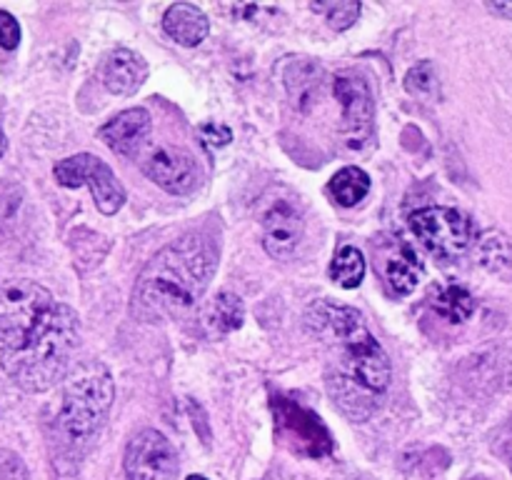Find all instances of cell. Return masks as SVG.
<instances>
[{
    "label": "cell",
    "instance_id": "cell-25",
    "mask_svg": "<svg viewBox=\"0 0 512 480\" xmlns=\"http://www.w3.org/2000/svg\"><path fill=\"white\" fill-rule=\"evenodd\" d=\"M0 480H30L28 468L13 450H0Z\"/></svg>",
    "mask_w": 512,
    "mask_h": 480
},
{
    "label": "cell",
    "instance_id": "cell-9",
    "mask_svg": "<svg viewBox=\"0 0 512 480\" xmlns=\"http://www.w3.org/2000/svg\"><path fill=\"white\" fill-rule=\"evenodd\" d=\"M275 413V435L290 453L305 455V458H320L333 450L328 428L313 410L293 403L288 398L273 400Z\"/></svg>",
    "mask_w": 512,
    "mask_h": 480
},
{
    "label": "cell",
    "instance_id": "cell-13",
    "mask_svg": "<svg viewBox=\"0 0 512 480\" xmlns=\"http://www.w3.org/2000/svg\"><path fill=\"white\" fill-rule=\"evenodd\" d=\"M148 63L140 53L128 48H115L100 60L98 78L113 95H133L148 80Z\"/></svg>",
    "mask_w": 512,
    "mask_h": 480
},
{
    "label": "cell",
    "instance_id": "cell-14",
    "mask_svg": "<svg viewBox=\"0 0 512 480\" xmlns=\"http://www.w3.org/2000/svg\"><path fill=\"white\" fill-rule=\"evenodd\" d=\"M153 130V118L145 108H128L110 118L103 128L98 130V138L108 145L110 150L120 155H135Z\"/></svg>",
    "mask_w": 512,
    "mask_h": 480
},
{
    "label": "cell",
    "instance_id": "cell-7",
    "mask_svg": "<svg viewBox=\"0 0 512 480\" xmlns=\"http://www.w3.org/2000/svg\"><path fill=\"white\" fill-rule=\"evenodd\" d=\"M55 180L63 188H90L95 205L103 215H115L125 203V188L118 175L110 170L105 160L90 153H78L63 158L53 168Z\"/></svg>",
    "mask_w": 512,
    "mask_h": 480
},
{
    "label": "cell",
    "instance_id": "cell-27",
    "mask_svg": "<svg viewBox=\"0 0 512 480\" xmlns=\"http://www.w3.org/2000/svg\"><path fill=\"white\" fill-rule=\"evenodd\" d=\"M200 133H203L205 143L215 145V148H220V145H228L230 138H233V133H230L225 125H213V123L203 125V128H200Z\"/></svg>",
    "mask_w": 512,
    "mask_h": 480
},
{
    "label": "cell",
    "instance_id": "cell-24",
    "mask_svg": "<svg viewBox=\"0 0 512 480\" xmlns=\"http://www.w3.org/2000/svg\"><path fill=\"white\" fill-rule=\"evenodd\" d=\"M405 90L413 95H420V98H433V95H438V75H435V68L430 60H423V63L408 70V75H405Z\"/></svg>",
    "mask_w": 512,
    "mask_h": 480
},
{
    "label": "cell",
    "instance_id": "cell-21",
    "mask_svg": "<svg viewBox=\"0 0 512 480\" xmlns=\"http://www.w3.org/2000/svg\"><path fill=\"white\" fill-rule=\"evenodd\" d=\"M330 278L333 283H338L340 288L353 290L363 283L365 278V258L355 245H343V248L335 253L333 263H330Z\"/></svg>",
    "mask_w": 512,
    "mask_h": 480
},
{
    "label": "cell",
    "instance_id": "cell-28",
    "mask_svg": "<svg viewBox=\"0 0 512 480\" xmlns=\"http://www.w3.org/2000/svg\"><path fill=\"white\" fill-rule=\"evenodd\" d=\"M485 8H488L490 13L500 15V18L512 20V3H485Z\"/></svg>",
    "mask_w": 512,
    "mask_h": 480
},
{
    "label": "cell",
    "instance_id": "cell-2",
    "mask_svg": "<svg viewBox=\"0 0 512 480\" xmlns=\"http://www.w3.org/2000/svg\"><path fill=\"white\" fill-rule=\"evenodd\" d=\"M335 345L338 355L328 370V390L350 420L363 423L383 405L385 390L393 383V365L368 325L335 340Z\"/></svg>",
    "mask_w": 512,
    "mask_h": 480
},
{
    "label": "cell",
    "instance_id": "cell-16",
    "mask_svg": "<svg viewBox=\"0 0 512 480\" xmlns=\"http://www.w3.org/2000/svg\"><path fill=\"white\" fill-rule=\"evenodd\" d=\"M245 320V305L240 295L223 290L210 300L208 310H205V328L213 335H228L238 330Z\"/></svg>",
    "mask_w": 512,
    "mask_h": 480
},
{
    "label": "cell",
    "instance_id": "cell-29",
    "mask_svg": "<svg viewBox=\"0 0 512 480\" xmlns=\"http://www.w3.org/2000/svg\"><path fill=\"white\" fill-rule=\"evenodd\" d=\"M5 153V135H3V128H0V155Z\"/></svg>",
    "mask_w": 512,
    "mask_h": 480
},
{
    "label": "cell",
    "instance_id": "cell-19",
    "mask_svg": "<svg viewBox=\"0 0 512 480\" xmlns=\"http://www.w3.org/2000/svg\"><path fill=\"white\" fill-rule=\"evenodd\" d=\"M433 308L450 323H465L475 313V298L463 285H445L433 295Z\"/></svg>",
    "mask_w": 512,
    "mask_h": 480
},
{
    "label": "cell",
    "instance_id": "cell-8",
    "mask_svg": "<svg viewBox=\"0 0 512 480\" xmlns=\"http://www.w3.org/2000/svg\"><path fill=\"white\" fill-rule=\"evenodd\" d=\"M260 228H263V248L270 258H293L305 233V215L298 195L285 188L275 190V195H270L260 210Z\"/></svg>",
    "mask_w": 512,
    "mask_h": 480
},
{
    "label": "cell",
    "instance_id": "cell-15",
    "mask_svg": "<svg viewBox=\"0 0 512 480\" xmlns=\"http://www.w3.org/2000/svg\"><path fill=\"white\" fill-rule=\"evenodd\" d=\"M163 30L185 48H195L210 33L208 15L195 3H173L163 15Z\"/></svg>",
    "mask_w": 512,
    "mask_h": 480
},
{
    "label": "cell",
    "instance_id": "cell-26",
    "mask_svg": "<svg viewBox=\"0 0 512 480\" xmlns=\"http://www.w3.org/2000/svg\"><path fill=\"white\" fill-rule=\"evenodd\" d=\"M20 43V23L10 13L0 10V48L15 50Z\"/></svg>",
    "mask_w": 512,
    "mask_h": 480
},
{
    "label": "cell",
    "instance_id": "cell-3",
    "mask_svg": "<svg viewBox=\"0 0 512 480\" xmlns=\"http://www.w3.org/2000/svg\"><path fill=\"white\" fill-rule=\"evenodd\" d=\"M80 345V318L70 305L53 303L23 348L0 355V365L18 388L45 393L73 370Z\"/></svg>",
    "mask_w": 512,
    "mask_h": 480
},
{
    "label": "cell",
    "instance_id": "cell-5",
    "mask_svg": "<svg viewBox=\"0 0 512 480\" xmlns=\"http://www.w3.org/2000/svg\"><path fill=\"white\" fill-rule=\"evenodd\" d=\"M53 295L35 280H8L0 285V355L28 343L50 308Z\"/></svg>",
    "mask_w": 512,
    "mask_h": 480
},
{
    "label": "cell",
    "instance_id": "cell-23",
    "mask_svg": "<svg viewBox=\"0 0 512 480\" xmlns=\"http://www.w3.org/2000/svg\"><path fill=\"white\" fill-rule=\"evenodd\" d=\"M315 13H323L325 23L333 30H348L358 20L360 3L358 0H330V3H310Z\"/></svg>",
    "mask_w": 512,
    "mask_h": 480
},
{
    "label": "cell",
    "instance_id": "cell-18",
    "mask_svg": "<svg viewBox=\"0 0 512 480\" xmlns=\"http://www.w3.org/2000/svg\"><path fill=\"white\" fill-rule=\"evenodd\" d=\"M328 193L338 205L353 208V205H358L360 200L370 193V175L365 173L363 168L348 165V168L338 170V173L330 178Z\"/></svg>",
    "mask_w": 512,
    "mask_h": 480
},
{
    "label": "cell",
    "instance_id": "cell-4",
    "mask_svg": "<svg viewBox=\"0 0 512 480\" xmlns=\"http://www.w3.org/2000/svg\"><path fill=\"white\" fill-rule=\"evenodd\" d=\"M113 400V375L100 360L75 365L63 380V400L55 418L63 448L75 455L85 453L105 425Z\"/></svg>",
    "mask_w": 512,
    "mask_h": 480
},
{
    "label": "cell",
    "instance_id": "cell-11",
    "mask_svg": "<svg viewBox=\"0 0 512 480\" xmlns=\"http://www.w3.org/2000/svg\"><path fill=\"white\" fill-rule=\"evenodd\" d=\"M335 98L343 108L340 130L350 148H365L375 135V103L370 85L355 73L335 75Z\"/></svg>",
    "mask_w": 512,
    "mask_h": 480
},
{
    "label": "cell",
    "instance_id": "cell-10",
    "mask_svg": "<svg viewBox=\"0 0 512 480\" xmlns=\"http://www.w3.org/2000/svg\"><path fill=\"white\" fill-rule=\"evenodd\" d=\"M178 453L160 430L143 428L128 440L123 468L125 480H175Z\"/></svg>",
    "mask_w": 512,
    "mask_h": 480
},
{
    "label": "cell",
    "instance_id": "cell-12",
    "mask_svg": "<svg viewBox=\"0 0 512 480\" xmlns=\"http://www.w3.org/2000/svg\"><path fill=\"white\" fill-rule=\"evenodd\" d=\"M140 168H143V173L155 185H160L170 195L193 193L200 180V170L195 165L193 155L183 148H173V145H160V148H155L140 163Z\"/></svg>",
    "mask_w": 512,
    "mask_h": 480
},
{
    "label": "cell",
    "instance_id": "cell-1",
    "mask_svg": "<svg viewBox=\"0 0 512 480\" xmlns=\"http://www.w3.org/2000/svg\"><path fill=\"white\" fill-rule=\"evenodd\" d=\"M213 248L198 235H185L160 248L135 278L130 313L140 323L178 320L195 308L215 275Z\"/></svg>",
    "mask_w": 512,
    "mask_h": 480
},
{
    "label": "cell",
    "instance_id": "cell-30",
    "mask_svg": "<svg viewBox=\"0 0 512 480\" xmlns=\"http://www.w3.org/2000/svg\"><path fill=\"white\" fill-rule=\"evenodd\" d=\"M185 480H208V478H203V475H188Z\"/></svg>",
    "mask_w": 512,
    "mask_h": 480
},
{
    "label": "cell",
    "instance_id": "cell-20",
    "mask_svg": "<svg viewBox=\"0 0 512 480\" xmlns=\"http://www.w3.org/2000/svg\"><path fill=\"white\" fill-rule=\"evenodd\" d=\"M475 258L483 268L493 270V273H505L512 268V243L508 235L498 233V230H488L478 238L475 245Z\"/></svg>",
    "mask_w": 512,
    "mask_h": 480
},
{
    "label": "cell",
    "instance_id": "cell-22",
    "mask_svg": "<svg viewBox=\"0 0 512 480\" xmlns=\"http://www.w3.org/2000/svg\"><path fill=\"white\" fill-rule=\"evenodd\" d=\"M290 95H293L295 103H303V100L313 98V93H318L320 85V70L315 68L308 60H300V63L290 65V73L285 78Z\"/></svg>",
    "mask_w": 512,
    "mask_h": 480
},
{
    "label": "cell",
    "instance_id": "cell-17",
    "mask_svg": "<svg viewBox=\"0 0 512 480\" xmlns=\"http://www.w3.org/2000/svg\"><path fill=\"white\" fill-rule=\"evenodd\" d=\"M385 278H388L390 288L400 295H408L418 288L420 278H423V263L418 260L413 248L400 245L398 253H393L385 263Z\"/></svg>",
    "mask_w": 512,
    "mask_h": 480
},
{
    "label": "cell",
    "instance_id": "cell-6",
    "mask_svg": "<svg viewBox=\"0 0 512 480\" xmlns=\"http://www.w3.org/2000/svg\"><path fill=\"white\" fill-rule=\"evenodd\" d=\"M410 230L428 253L438 258H460L473 245V223L455 208L430 205L410 215Z\"/></svg>",
    "mask_w": 512,
    "mask_h": 480
}]
</instances>
